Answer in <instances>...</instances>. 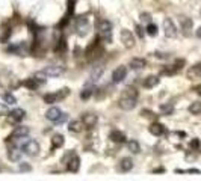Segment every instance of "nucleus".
Returning a JSON list of instances; mask_svg holds the SVG:
<instances>
[{"label": "nucleus", "instance_id": "13", "mask_svg": "<svg viewBox=\"0 0 201 181\" xmlns=\"http://www.w3.org/2000/svg\"><path fill=\"white\" fill-rule=\"evenodd\" d=\"M186 77L189 80H195V79H200L201 77V64H195L188 69L186 73Z\"/></svg>", "mask_w": 201, "mask_h": 181}, {"label": "nucleus", "instance_id": "19", "mask_svg": "<svg viewBox=\"0 0 201 181\" xmlns=\"http://www.w3.org/2000/svg\"><path fill=\"white\" fill-rule=\"evenodd\" d=\"M101 74H103V67H95L94 69H92L91 77H89V80H88V83H86V85H92V83H95L97 80L101 77Z\"/></svg>", "mask_w": 201, "mask_h": 181}, {"label": "nucleus", "instance_id": "34", "mask_svg": "<svg viewBox=\"0 0 201 181\" xmlns=\"http://www.w3.org/2000/svg\"><path fill=\"white\" fill-rule=\"evenodd\" d=\"M3 100L6 104H9V106H14V104H17V98L12 95V94H5L3 95Z\"/></svg>", "mask_w": 201, "mask_h": 181}, {"label": "nucleus", "instance_id": "26", "mask_svg": "<svg viewBox=\"0 0 201 181\" xmlns=\"http://www.w3.org/2000/svg\"><path fill=\"white\" fill-rule=\"evenodd\" d=\"M68 130L73 133H80L83 130V122L82 121H71L68 124Z\"/></svg>", "mask_w": 201, "mask_h": 181}, {"label": "nucleus", "instance_id": "4", "mask_svg": "<svg viewBox=\"0 0 201 181\" xmlns=\"http://www.w3.org/2000/svg\"><path fill=\"white\" fill-rule=\"evenodd\" d=\"M20 149L23 151L26 156H36V154L39 152V145H38V142H35V140L26 139V140L21 142Z\"/></svg>", "mask_w": 201, "mask_h": 181}, {"label": "nucleus", "instance_id": "20", "mask_svg": "<svg viewBox=\"0 0 201 181\" xmlns=\"http://www.w3.org/2000/svg\"><path fill=\"white\" fill-rule=\"evenodd\" d=\"M132 168H133V161H132L130 157L121 158V161H119V170H123V172H129V170H132Z\"/></svg>", "mask_w": 201, "mask_h": 181}, {"label": "nucleus", "instance_id": "21", "mask_svg": "<svg viewBox=\"0 0 201 181\" xmlns=\"http://www.w3.org/2000/svg\"><path fill=\"white\" fill-rule=\"evenodd\" d=\"M24 115H26V112H24L23 109H14L11 113H9V116H11V121H14V122H18V121H21L24 118Z\"/></svg>", "mask_w": 201, "mask_h": 181}, {"label": "nucleus", "instance_id": "16", "mask_svg": "<svg viewBox=\"0 0 201 181\" xmlns=\"http://www.w3.org/2000/svg\"><path fill=\"white\" fill-rule=\"evenodd\" d=\"M109 139H110L114 143H124V142L127 140L126 135H124L123 131H119V130H114V131H110Z\"/></svg>", "mask_w": 201, "mask_h": 181}, {"label": "nucleus", "instance_id": "25", "mask_svg": "<svg viewBox=\"0 0 201 181\" xmlns=\"http://www.w3.org/2000/svg\"><path fill=\"white\" fill-rule=\"evenodd\" d=\"M64 142H65L64 136H62V135H55L53 137H51V148H53V149L60 148L62 145H64Z\"/></svg>", "mask_w": 201, "mask_h": 181}, {"label": "nucleus", "instance_id": "6", "mask_svg": "<svg viewBox=\"0 0 201 181\" xmlns=\"http://www.w3.org/2000/svg\"><path fill=\"white\" fill-rule=\"evenodd\" d=\"M119 38H121V42H123V45H124L126 48H132V47L135 45V36H133V33H132L130 30H127V29H123V30H121Z\"/></svg>", "mask_w": 201, "mask_h": 181}, {"label": "nucleus", "instance_id": "41", "mask_svg": "<svg viewBox=\"0 0 201 181\" xmlns=\"http://www.w3.org/2000/svg\"><path fill=\"white\" fill-rule=\"evenodd\" d=\"M136 33H138V36H139V38H144V29H142L139 24L136 26Z\"/></svg>", "mask_w": 201, "mask_h": 181}, {"label": "nucleus", "instance_id": "23", "mask_svg": "<svg viewBox=\"0 0 201 181\" xmlns=\"http://www.w3.org/2000/svg\"><path fill=\"white\" fill-rule=\"evenodd\" d=\"M21 149H17V148H11L9 151H8V158L12 160V161H18L20 158H21Z\"/></svg>", "mask_w": 201, "mask_h": 181}, {"label": "nucleus", "instance_id": "35", "mask_svg": "<svg viewBox=\"0 0 201 181\" xmlns=\"http://www.w3.org/2000/svg\"><path fill=\"white\" fill-rule=\"evenodd\" d=\"M44 101L48 103V104L58 103V98H56V94L53 92V94H47V95H44Z\"/></svg>", "mask_w": 201, "mask_h": 181}, {"label": "nucleus", "instance_id": "36", "mask_svg": "<svg viewBox=\"0 0 201 181\" xmlns=\"http://www.w3.org/2000/svg\"><path fill=\"white\" fill-rule=\"evenodd\" d=\"M183 65H185V59H177V60H176V64H174L172 67L176 68L177 71H180V69L183 68Z\"/></svg>", "mask_w": 201, "mask_h": 181}, {"label": "nucleus", "instance_id": "9", "mask_svg": "<svg viewBox=\"0 0 201 181\" xmlns=\"http://www.w3.org/2000/svg\"><path fill=\"white\" fill-rule=\"evenodd\" d=\"M76 29H77V33L83 36V35L88 32V29H89V23H88V18L86 17H79L77 20H76Z\"/></svg>", "mask_w": 201, "mask_h": 181}, {"label": "nucleus", "instance_id": "15", "mask_svg": "<svg viewBox=\"0 0 201 181\" xmlns=\"http://www.w3.org/2000/svg\"><path fill=\"white\" fill-rule=\"evenodd\" d=\"M62 110H60L59 107H50L47 112H46V118H47L48 121H53V122H56L58 119L60 118V115H62Z\"/></svg>", "mask_w": 201, "mask_h": 181}, {"label": "nucleus", "instance_id": "14", "mask_svg": "<svg viewBox=\"0 0 201 181\" xmlns=\"http://www.w3.org/2000/svg\"><path fill=\"white\" fill-rule=\"evenodd\" d=\"M148 131L153 136H162L166 133V128H165V125L160 124V122H153V124L148 127Z\"/></svg>", "mask_w": 201, "mask_h": 181}, {"label": "nucleus", "instance_id": "33", "mask_svg": "<svg viewBox=\"0 0 201 181\" xmlns=\"http://www.w3.org/2000/svg\"><path fill=\"white\" fill-rule=\"evenodd\" d=\"M160 112L163 113V115H171V113L174 112V106L169 103V104H162L160 106Z\"/></svg>", "mask_w": 201, "mask_h": 181}, {"label": "nucleus", "instance_id": "32", "mask_svg": "<svg viewBox=\"0 0 201 181\" xmlns=\"http://www.w3.org/2000/svg\"><path fill=\"white\" fill-rule=\"evenodd\" d=\"M145 30H147V33L150 35V36H156V35H157V32H159V30H157V26H156V24H153V23H148Z\"/></svg>", "mask_w": 201, "mask_h": 181}, {"label": "nucleus", "instance_id": "30", "mask_svg": "<svg viewBox=\"0 0 201 181\" xmlns=\"http://www.w3.org/2000/svg\"><path fill=\"white\" fill-rule=\"evenodd\" d=\"M55 94H56V98H58V101H60V100H64V98H67V97L70 95V89H68V88H62V89L56 90Z\"/></svg>", "mask_w": 201, "mask_h": 181}, {"label": "nucleus", "instance_id": "37", "mask_svg": "<svg viewBox=\"0 0 201 181\" xmlns=\"http://www.w3.org/2000/svg\"><path fill=\"white\" fill-rule=\"evenodd\" d=\"M141 18H142V21L144 23H151V15L148 14V12H144V14H141Z\"/></svg>", "mask_w": 201, "mask_h": 181}, {"label": "nucleus", "instance_id": "7", "mask_svg": "<svg viewBox=\"0 0 201 181\" xmlns=\"http://www.w3.org/2000/svg\"><path fill=\"white\" fill-rule=\"evenodd\" d=\"M163 30H165V35L168 38H176L177 36V27H176V24L171 18L163 20Z\"/></svg>", "mask_w": 201, "mask_h": 181}, {"label": "nucleus", "instance_id": "1", "mask_svg": "<svg viewBox=\"0 0 201 181\" xmlns=\"http://www.w3.org/2000/svg\"><path fill=\"white\" fill-rule=\"evenodd\" d=\"M138 97H139L138 90L135 89V88H132V86H129V88H126V89L121 92V97H119V100H118V106L123 110H132L136 106Z\"/></svg>", "mask_w": 201, "mask_h": 181}, {"label": "nucleus", "instance_id": "27", "mask_svg": "<svg viewBox=\"0 0 201 181\" xmlns=\"http://www.w3.org/2000/svg\"><path fill=\"white\" fill-rule=\"evenodd\" d=\"M92 92H94V88H92L91 85H86L82 89V92H80V98H82V100H88V98L92 95Z\"/></svg>", "mask_w": 201, "mask_h": 181}, {"label": "nucleus", "instance_id": "42", "mask_svg": "<svg viewBox=\"0 0 201 181\" xmlns=\"http://www.w3.org/2000/svg\"><path fill=\"white\" fill-rule=\"evenodd\" d=\"M190 147H192V148H198V147H200V140H198V139H194V140L190 142Z\"/></svg>", "mask_w": 201, "mask_h": 181}, {"label": "nucleus", "instance_id": "39", "mask_svg": "<svg viewBox=\"0 0 201 181\" xmlns=\"http://www.w3.org/2000/svg\"><path fill=\"white\" fill-rule=\"evenodd\" d=\"M8 107H6V106H5V104H2V103H0V116H5V115H8Z\"/></svg>", "mask_w": 201, "mask_h": 181}, {"label": "nucleus", "instance_id": "11", "mask_svg": "<svg viewBox=\"0 0 201 181\" xmlns=\"http://www.w3.org/2000/svg\"><path fill=\"white\" fill-rule=\"evenodd\" d=\"M44 83V79H39L38 76H35V77H32V79H26L23 82V86L24 88H29V89H36V88H39L41 85Z\"/></svg>", "mask_w": 201, "mask_h": 181}, {"label": "nucleus", "instance_id": "18", "mask_svg": "<svg viewBox=\"0 0 201 181\" xmlns=\"http://www.w3.org/2000/svg\"><path fill=\"white\" fill-rule=\"evenodd\" d=\"M159 82H160V79L157 77V76H148L147 79L144 80V88L145 89H151V88H156L157 85H159Z\"/></svg>", "mask_w": 201, "mask_h": 181}, {"label": "nucleus", "instance_id": "24", "mask_svg": "<svg viewBox=\"0 0 201 181\" xmlns=\"http://www.w3.org/2000/svg\"><path fill=\"white\" fill-rule=\"evenodd\" d=\"M180 24H181L183 33L189 35V30H192V26H194L192 20H190V18H181V20H180Z\"/></svg>", "mask_w": 201, "mask_h": 181}, {"label": "nucleus", "instance_id": "10", "mask_svg": "<svg viewBox=\"0 0 201 181\" xmlns=\"http://www.w3.org/2000/svg\"><path fill=\"white\" fill-rule=\"evenodd\" d=\"M97 121H98V118H97L95 113H85V115L82 116L83 127H86V128H92V127H95Z\"/></svg>", "mask_w": 201, "mask_h": 181}, {"label": "nucleus", "instance_id": "12", "mask_svg": "<svg viewBox=\"0 0 201 181\" xmlns=\"http://www.w3.org/2000/svg\"><path fill=\"white\" fill-rule=\"evenodd\" d=\"M29 133H30L29 127L18 125V127H15V128H14V131L11 133V137H14V139H23V137H26Z\"/></svg>", "mask_w": 201, "mask_h": 181}, {"label": "nucleus", "instance_id": "43", "mask_svg": "<svg viewBox=\"0 0 201 181\" xmlns=\"http://www.w3.org/2000/svg\"><path fill=\"white\" fill-rule=\"evenodd\" d=\"M65 119H67V115H65V113H62V115H60V118L58 119V121H56V124H62Z\"/></svg>", "mask_w": 201, "mask_h": 181}, {"label": "nucleus", "instance_id": "40", "mask_svg": "<svg viewBox=\"0 0 201 181\" xmlns=\"http://www.w3.org/2000/svg\"><path fill=\"white\" fill-rule=\"evenodd\" d=\"M141 115H142V116H145V118H154V113L151 112V110H147V109H145V110H142Z\"/></svg>", "mask_w": 201, "mask_h": 181}, {"label": "nucleus", "instance_id": "44", "mask_svg": "<svg viewBox=\"0 0 201 181\" xmlns=\"http://www.w3.org/2000/svg\"><path fill=\"white\" fill-rule=\"evenodd\" d=\"M195 90H197V94H198V95H201V85H200V86H197V88H195Z\"/></svg>", "mask_w": 201, "mask_h": 181}, {"label": "nucleus", "instance_id": "45", "mask_svg": "<svg viewBox=\"0 0 201 181\" xmlns=\"http://www.w3.org/2000/svg\"><path fill=\"white\" fill-rule=\"evenodd\" d=\"M197 36H198V38H201V27L197 30Z\"/></svg>", "mask_w": 201, "mask_h": 181}, {"label": "nucleus", "instance_id": "22", "mask_svg": "<svg viewBox=\"0 0 201 181\" xmlns=\"http://www.w3.org/2000/svg\"><path fill=\"white\" fill-rule=\"evenodd\" d=\"M147 65V60L145 59H141V57H133L130 60V67L133 69H142V68Z\"/></svg>", "mask_w": 201, "mask_h": 181}, {"label": "nucleus", "instance_id": "28", "mask_svg": "<svg viewBox=\"0 0 201 181\" xmlns=\"http://www.w3.org/2000/svg\"><path fill=\"white\" fill-rule=\"evenodd\" d=\"M55 51H56V53H59V55H64V53L67 51V42H65V39H59V41L56 42Z\"/></svg>", "mask_w": 201, "mask_h": 181}, {"label": "nucleus", "instance_id": "8", "mask_svg": "<svg viewBox=\"0 0 201 181\" xmlns=\"http://www.w3.org/2000/svg\"><path fill=\"white\" fill-rule=\"evenodd\" d=\"M126 76H127V68L119 65V67L117 68V69H114V73H112V82H114V83H121L123 80L126 79Z\"/></svg>", "mask_w": 201, "mask_h": 181}, {"label": "nucleus", "instance_id": "2", "mask_svg": "<svg viewBox=\"0 0 201 181\" xmlns=\"http://www.w3.org/2000/svg\"><path fill=\"white\" fill-rule=\"evenodd\" d=\"M97 29H98V36H100V39H103V41H106V42H110V41H112V23L110 21H107V20L98 21Z\"/></svg>", "mask_w": 201, "mask_h": 181}, {"label": "nucleus", "instance_id": "38", "mask_svg": "<svg viewBox=\"0 0 201 181\" xmlns=\"http://www.w3.org/2000/svg\"><path fill=\"white\" fill-rule=\"evenodd\" d=\"M18 169L23 170V172H29V170L32 169V168H30V165H27V163H21V165L18 166Z\"/></svg>", "mask_w": 201, "mask_h": 181}, {"label": "nucleus", "instance_id": "5", "mask_svg": "<svg viewBox=\"0 0 201 181\" xmlns=\"http://www.w3.org/2000/svg\"><path fill=\"white\" fill-rule=\"evenodd\" d=\"M41 73L46 77H59L65 73V67H62V65H50V67L44 68Z\"/></svg>", "mask_w": 201, "mask_h": 181}, {"label": "nucleus", "instance_id": "17", "mask_svg": "<svg viewBox=\"0 0 201 181\" xmlns=\"http://www.w3.org/2000/svg\"><path fill=\"white\" fill-rule=\"evenodd\" d=\"M67 168H68L70 172H77L79 168H80V158H79V156L73 154L70 158V161H68V165H67Z\"/></svg>", "mask_w": 201, "mask_h": 181}, {"label": "nucleus", "instance_id": "29", "mask_svg": "<svg viewBox=\"0 0 201 181\" xmlns=\"http://www.w3.org/2000/svg\"><path fill=\"white\" fill-rule=\"evenodd\" d=\"M189 112L192 115H200L201 113V101H194L189 106Z\"/></svg>", "mask_w": 201, "mask_h": 181}, {"label": "nucleus", "instance_id": "31", "mask_svg": "<svg viewBox=\"0 0 201 181\" xmlns=\"http://www.w3.org/2000/svg\"><path fill=\"white\" fill-rule=\"evenodd\" d=\"M127 148H129V151L133 152V154H138V152L141 151V147H139V143H138L136 140H130V142L127 143Z\"/></svg>", "mask_w": 201, "mask_h": 181}, {"label": "nucleus", "instance_id": "3", "mask_svg": "<svg viewBox=\"0 0 201 181\" xmlns=\"http://www.w3.org/2000/svg\"><path fill=\"white\" fill-rule=\"evenodd\" d=\"M100 55H103V47L100 45V36H97L85 50V56L88 59H97V57H100Z\"/></svg>", "mask_w": 201, "mask_h": 181}]
</instances>
